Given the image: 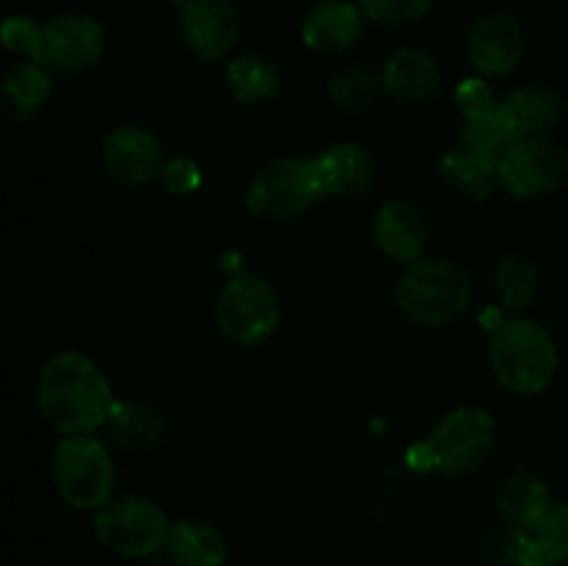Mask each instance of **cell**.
I'll return each mask as SVG.
<instances>
[{
  "mask_svg": "<svg viewBox=\"0 0 568 566\" xmlns=\"http://www.w3.org/2000/svg\"><path fill=\"white\" fill-rule=\"evenodd\" d=\"M39 411L64 436H87L109 422L114 392L105 372L78 350H64L42 366Z\"/></svg>",
  "mask_w": 568,
  "mask_h": 566,
  "instance_id": "cell-1",
  "label": "cell"
},
{
  "mask_svg": "<svg viewBox=\"0 0 568 566\" xmlns=\"http://www.w3.org/2000/svg\"><path fill=\"white\" fill-rule=\"evenodd\" d=\"M488 358L497 381L516 394H541L558 372L552 336L527 316H510L494 327Z\"/></svg>",
  "mask_w": 568,
  "mask_h": 566,
  "instance_id": "cell-2",
  "label": "cell"
},
{
  "mask_svg": "<svg viewBox=\"0 0 568 566\" xmlns=\"http://www.w3.org/2000/svg\"><path fill=\"white\" fill-rule=\"evenodd\" d=\"M471 292V277L464 266L422 255L414 264H405L397 283V305L414 325L442 327L466 314Z\"/></svg>",
  "mask_w": 568,
  "mask_h": 566,
  "instance_id": "cell-3",
  "label": "cell"
},
{
  "mask_svg": "<svg viewBox=\"0 0 568 566\" xmlns=\"http://www.w3.org/2000/svg\"><path fill=\"white\" fill-rule=\"evenodd\" d=\"M53 483L59 497L78 511H100L114 497V461L92 433L61 438L53 453Z\"/></svg>",
  "mask_w": 568,
  "mask_h": 566,
  "instance_id": "cell-4",
  "label": "cell"
},
{
  "mask_svg": "<svg viewBox=\"0 0 568 566\" xmlns=\"http://www.w3.org/2000/svg\"><path fill=\"white\" fill-rule=\"evenodd\" d=\"M172 522L159 503L139 494L111 497L100 511H94V536L111 553L125 558H150L161 553L170 536Z\"/></svg>",
  "mask_w": 568,
  "mask_h": 566,
  "instance_id": "cell-5",
  "label": "cell"
},
{
  "mask_svg": "<svg viewBox=\"0 0 568 566\" xmlns=\"http://www.w3.org/2000/svg\"><path fill=\"white\" fill-rule=\"evenodd\" d=\"M497 422L488 411L464 405L438 422L425 442V455L444 475H471L494 453Z\"/></svg>",
  "mask_w": 568,
  "mask_h": 566,
  "instance_id": "cell-6",
  "label": "cell"
},
{
  "mask_svg": "<svg viewBox=\"0 0 568 566\" xmlns=\"http://www.w3.org/2000/svg\"><path fill=\"white\" fill-rule=\"evenodd\" d=\"M216 325L236 344H264L281 325L275 289L264 277L236 275L216 297Z\"/></svg>",
  "mask_w": 568,
  "mask_h": 566,
  "instance_id": "cell-7",
  "label": "cell"
},
{
  "mask_svg": "<svg viewBox=\"0 0 568 566\" xmlns=\"http://www.w3.org/2000/svg\"><path fill=\"white\" fill-rule=\"evenodd\" d=\"M320 200L308 159H277L261 166L247 186L250 214L266 222L297 220Z\"/></svg>",
  "mask_w": 568,
  "mask_h": 566,
  "instance_id": "cell-8",
  "label": "cell"
},
{
  "mask_svg": "<svg viewBox=\"0 0 568 566\" xmlns=\"http://www.w3.org/2000/svg\"><path fill=\"white\" fill-rule=\"evenodd\" d=\"M499 186L519 200L558 192L568 181V150L547 137L519 139L497 164Z\"/></svg>",
  "mask_w": 568,
  "mask_h": 566,
  "instance_id": "cell-9",
  "label": "cell"
},
{
  "mask_svg": "<svg viewBox=\"0 0 568 566\" xmlns=\"http://www.w3.org/2000/svg\"><path fill=\"white\" fill-rule=\"evenodd\" d=\"M105 28L89 14H59L42 26L37 64L55 72H83L100 61Z\"/></svg>",
  "mask_w": 568,
  "mask_h": 566,
  "instance_id": "cell-10",
  "label": "cell"
},
{
  "mask_svg": "<svg viewBox=\"0 0 568 566\" xmlns=\"http://www.w3.org/2000/svg\"><path fill=\"white\" fill-rule=\"evenodd\" d=\"M466 55L483 78H505L527 55V31L508 11L480 17L466 37Z\"/></svg>",
  "mask_w": 568,
  "mask_h": 566,
  "instance_id": "cell-11",
  "label": "cell"
},
{
  "mask_svg": "<svg viewBox=\"0 0 568 566\" xmlns=\"http://www.w3.org/2000/svg\"><path fill=\"white\" fill-rule=\"evenodd\" d=\"M181 33L197 59L216 61L239 42L242 22L231 0H183Z\"/></svg>",
  "mask_w": 568,
  "mask_h": 566,
  "instance_id": "cell-12",
  "label": "cell"
},
{
  "mask_svg": "<svg viewBox=\"0 0 568 566\" xmlns=\"http://www.w3.org/2000/svg\"><path fill=\"white\" fill-rule=\"evenodd\" d=\"M320 198H361L375 183V159L358 142H338L308 159Z\"/></svg>",
  "mask_w": 568,
  "mask_h": 566,
  "instance_id": "cell-13",
  "label": "cell"
},
{
  "mask_svg": "<svg viewBox=\"0 0 568 566\" xmlns=\"http://www.w3.org/2000/svg\"><path fill=\"white\" fill-rule=\"evenodd\" d=\"M103 164L116 181L122 183H150L161 175L164 166V148L159 137L142 125H120L105 137Z\"/></svg>",
  "mask_w": 568,
  "mask_h": 566,
  "instance_id": "cell-14",
  "label": "cell"
},
{
  "mask_svg": "<svg viewBox=\"0 0 568 566\" xmlns=\"http://www.w3.org/2000/svg\"><path fill=\"white\" fill-rule=\"evenodd\" d=\"M364 20V11L353 0H322L305 14L300 33L314 53L342 55L361 39Z\"/></svg>",
  "mask_w": 568,
  "mask_h": 566,
  "instance_id": "cell-15",
  "label": "cell"
},
{
  "mask_svg": "<svg viewBox=\"0 0 568 566\" xmlns=\"http://www.w3.org/2000/svg\"><path fill=\"white\" fill-rule=\"evenodd\" d=\"M381 83L399 103H427L442 92V64L427 50L399 48L386 59Z\"/></svg>",
  "mask_w": 568,
  "mask_h": 566,
  "instance_id": "cell-16",
  "label": "cell"
},
{
  "mask_svg": "<svg viewBox=\"0 0 568 566\" xmlns=\"http://www.w3.org/2000/svg\"><path fill=\"white\" fill-rule=\"evenodd\" d=\"M375 244L399 264H414L425 255L427 244V222L416 205L403 200H388L381 205L375 216Z\"/></svg>",
  "mask_w": 568,
  "mask_h": 566,
  "instance_id": "cell-17",
  "label": "cell"
},
{
  "mask_svg": "<svg viewBox=\"0 0 568 566\" xmlns=\"http://www.w3.org/2000/svg\"><path fill=\"white\" fill-rule=\"evenodd\" d=\"M497 111L516 139H536L558 125L564 98L549 87H519L499 100Z\"/></svg>",
  "mask_w": 568,
  "mask_h": 566,
  "instance_id": "cell-18",
  "label": "cell"
},
{
  "mask_svg": "<svg viewBox=\"0 0 568 566\" xmlns=\"http://www.w3.org/2000/svg\"><path fill=\"white\" fill-rule=\"evenodd\" d=\"M552 508L549 488L536 472L516 469L499 483L497 488V511L508 527L516 530H532L544 522V516Z\"/></svg>",
  "mask_w": 568,
  "mask_h": 566,
  "instance_id": "cell-19",
  "label": "cell"
},
{
  "mask_svg": "<svg viewBox=\"0 0 568 566\" xmlns=\"http://www.w3.org/2000/svg\"><path fill=\"white\" fill-rule=\"evenodd\" d=\"M50 94H53L50 70L31 59L11 67L0 81V105L14 122L33 120L48 105Z\"/></svg>",
  "mask_w": 568,
  "mask_h": 566,
  "instance_id": "cell-20",
  "label": "cell"
},
{
  "mask_svg": "<svg viewBox=\"0 0 568 566\" xmlns=\"http://www.w3.org/2000/svg\"><path fill=\"white\" fill-rule=\"evenodd\" d=\"M105 425L120 447L136 449V453L159 449L170 433V425L159 408L148 403H133V400H114Z\"/></svg>",
  "mask_w": 568,
  "mask_h": 566,
  "instance_id": "cell-21",
  "label": "cell"
},
{
  "mask_svg": "<svg viewBox=\"0 0 568 566\" xmlns=\"http://www.w3.org/2000/svg\"><path fill=\"white\" fill-rule=\"evenodd\" d=\"M164 549L175 566H222L227 560L225 536L220 527L203 519L175 522Z\"/></svg>",
  "mask_w": 568,
  "mask_h": 566,
  "instance_id": "cell-22",
  "label": "cell"
},
{
  "mask_svg": "<svg viewBox=\"0 0 568 566\" xmlns=\"http://www.w3.org/2000/svg\"><path fill=\"white\" fill-rule=\"evenodd\" d=\"M227 89L239 103H270L281 94L283 75L281 67L264 53H242L227 64Z\"/></svg>",
  "mask_w": 568,
  "mask_h": 566,
  "instance_id": "cell-23",
  "label": "cell"
},
{
  "mask_svg": "<svg viewBox=\"0 0 568 566\" xmlns=\"http://www.w3.org/2000/svg\"><path fill=\"white\" fill-rule=\"evenodd\" d=\"M438 170H442V181L460 198L486 200L499 186L497 164L466 148L449 150Z\"/></svg>",
  "mask_w": 568,
  "mask_h": 566,
  "instance_id": "cell-24",
  "label": "cell"
},
{
  "mask_svg": "<svg viewBox=\"0 0 568 566\" xmlns=\"http://www.w3.org/2000/svg\"><path fill=\"white\" fill-rule=\"evenodd\" d=\"M538 283L541 277H538L536 264L521 255H505L494 272V294H497L499 309L519 316L536 300Z\"/></svg>",
  "mask_w": 568,
  "mask_h": 566,
  "instance_id": "cell-25",
  "label": "cell"
},
{
  "mask_svg": "<svg viewBox=\"0 0 568 566\" xmlns=\"http://www.w3.org/2000/svg\"><path fill=\"white\" fill-rule=\"evenodd\" d=\"M460 148L471 150V153L483 155V159L499 164L505 153L514 148L519 139L510 133V128L505 125V120L499 117V111H491L486 117H475V120H466L464 137H460Z\"/></svg>",
  "mask_w": 568,
  "mask_h": 566,
  "instance_id": "cell-26",
  "label": "cell"
},
{
  "mask_svg": "<svg viewBox=\"0 0 568 566\" xmlns=\"http://www.w3.org/2000/svg\"><path fill=\"white\" fill-rule=\"evenodd\" d=\"M381 78L364 67H344L327 81V94L342 111H364L381 94Z\"/></svg>",
  "mask_w": 568,
  "mask_h": 566,
  "instance_id": "cell-27",
  "label": "cell"
},
{
  "mask_svg": "<svg viewBox=\"0 0 568 566\" xmlns=\"http://www.w3.org/2000/svg\"><path fill=\"white\" fill-rule=\"evenodd\" d=\"M366 20L381 26H408L433 9V0H355Z\"/></svg>",
  "mask_w": 568,
  "mask_h": 566,
  "instance_id": "cell-28",
  "label": "cell"
},
{
  "mask_svg": "<svg viewBox=\"0 0 568 566\" xmlns=\"http://www.w3.org/2000/svg\"><path fill=\"white\" fill-rule=\"evenodd\" d=\"M39 39H42V26L26 14H11L0 22V44L17 55L37 59Z\"/></svg>",
  "mask_w": 568,
  "mask_h": 566,
  "instance_id": "cell-29",
  "label": "cell"
},
{
  "mask_svg": "<svg viewBox=\"0 0 568 566\" xmlns=\"http://www.w3.org/2000/svg\"><path fill=\"white\" fill-rule=\"evenodd\" d=\"M514 566H560V558L552 544L547 542V536L538 527H532V530H516Z\"/></svg>",
  "mask_w": 568,
  "mask_h": 566,
  "instance_id": "cell-30",
  "label": "cell"
},
{
  "mask_svg": "<svg viewBox=\"0 0 568 566\" xmlns=\"http://www.w3.org/2000/svg\"><path fill=\"white\" fill-rule=\"evenodd\" d=\"M159 181L170 194L186 198V194L200 189V183H203V170H200L197 161L189 159V155H175V159L164 161Z\"/></svg>",
  "mask_w": 568,
  "mask_h": 566,
  "instance_id": "cell-31",
  "label": "cell"
},
{
  "mask_svg": "<svg viewBox=\"0 0 568 566\" xmlns=\"http://www.w3.org/2000/svg\"><path fill=\"white\" fill-rule=\"evenodd\" d=\"M455 100H458V109L464 111L466 120H475V117H486L491 111H497V100H494L491 87L486 83V78H466L455 89Z\"/></svg>",
  "mask_w": 568,
  "mask_h": 566,
  "instance_id": "cell-32",
  "label": "cell"
},
{
  "mask_svg": "<svg viewBox=\"0 0 568 566\" xmlns=\"http://www.w3.org/2000/svg\"><path fill=\"white\" fill-rule=\"evenodd\" d=\"M538 530H541L544 536H547V542L552 544L560 564H568V503H552V508L544 516Z\"/></svg>",
  "mask_w": 568,
  "mask_h": 566,
  "instance_id": "cell-33",
  "label": "cell"
}]
</instances>
